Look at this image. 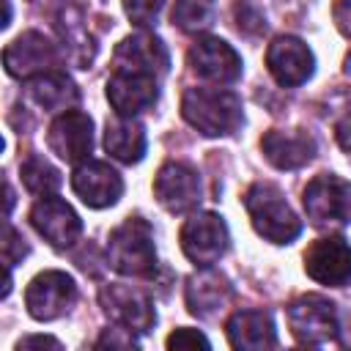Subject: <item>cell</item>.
I'll use <instances>...</instances> for the list:
<instances>
[{"mask_svg":"<svg viewBox=\"0 0 351 351\" xmlns=\"http://www.w3.org/2000/svg\"><path fill=\"white\" fill-rule=\"evenodd\" d=\"M348 77H351V52H348V58H346V69H343Z\"/></svg>","mask_w":351,"mask_h":351,"instance_id":"e575fe53","label":"cell"},{"mask_svg":"<svg viewBox=\"0 0 351 351\" xmlns=\"http://www.w3.org/2000/svg\"><path fill=\"white\" fill-rule=\"evenodd\" d=\"M304 271L310 280L329 285V288L348 285L351 282V244L340 236H326V239L313 241L304 252Z\"/></svg>","mask_w":351,"mask_h":351,"instance_id":"5bb4252c","label":"cell"},{"mask_svg":"<svg viewBox=\"0 0 351 351\" xmlns=\"http://www.w3.org/2000/svg\"><path fill=\"white\" fill-rule=\"evenodd\" d=\"M230 244L225 219L214 211H197L181 225V250L195 266H214Z\"/></svg>","mask_w":351,"mask_h":351,"instance_id":"52a82bcc","label":"cell"},{"mask_svg":"<svg viewBox=\"0 0 351 351\" xmlns=\"http://www.w3.org/2000/svg\"><path fill=\"white\" fill-rule=\"evenodd\" d=\"M30 225L36 228L38 236H44L52 247L66 250L71 247L80 233H82V219L80 214L60 197L55 195H44L33 203L30 208Z\"/></svg>","mask_w":351,"mask_h":351,"instance_id":"9a60e30c","label":"cell"},{"mask_svg":"<svg viewBox=\"0 0 351 351\" xmlns=\"http://www.w3.org/2000/svg\"><path fill=\"white\" fill-rule=\"evenodd\" d=\"M332 16H335L337 30H340L346 38H351V0H335Z\"/></svg>","mask_w":351,"mask_h":351,"instance_id":"4dcf8cb0","label":"cell"},{"mask_svg":"<svg viewBox=\"0 0 351 351\" xmlns=\"http://www.w3.org/2000/svg\"><path fill=\"white\" fill-rule=\"evenodd\" d=\"M47 143H49V151L58 154L69 165H80V162L90 159V151H93V121H90V115H85L80 110L58 112L55 121L49 123Z\"/></svg>","mask_w":351,"mask_h":351,"instance_id":"4fadbf2b","label":"cell"},{"mask_svg":"<svg viewBox=\"0 0 351 351\" xmlns=\"http://www.w3.org/2000/svg\"><path fill=\"white\" fill-rule=\"evenodd\" d=\"M71 189L77 192V197L85 206H90V208H107V206H115L121 200V195H123V178L107 162L85 159V162L74 165Z\"/></svg>","mask_w":351,"mask_h":351,"instance_id":"2e32d148","label":"cell"},{"mask_svg":"<svg viewBox=\"0 0 351 351\" xmlns=\"http://www.w3.org/2000/svg\"><path fill=\"white\" fill-rule=\"evenodd\" d=\"M148 148V137H145V126L137 118H126V115H115L112 121H107L104 126V151L123 162V165H137L145 156Z\"/></svg>","mask_w":351,"mask_h":351,"instance_id":"603a6c76","label":"cell"},{"mask_svg":"<svg viewBox=\"0 0 351 351\" xmlns=\"http://www.w3.org/2000/svg\"><path fill=\"white\" fill-rule=\"evenodd\" d=\"M266 69L282 88L304 85L315 71L313 49L296 36H277L266 49Z\"/></svg>","mask_w":351,"mask_h":351,"instance_id":"7c38bea8","label":"cell"},{"mask_svg":"<svg viewBox=\"0 0 351 351\" xmlns=\"http://www.w3.org/2000/svg\"><path fill=\"white\" fill-rule=\"evenodd\" d=\"M137 346L140 343H137L134 332H129L118 324H115V329H104L101 337L96 340V348H137Z\"/></svg>","mask_w":351,"mask_h":351,"instance_id":"83f0119b","label":"cell"},{"mask_svg":"<svg viewBox=\"0 0 351 351\" xmlns=\"http://www.w3.org/2000/svg\"><path fill=\"white\" fill-rule=\"evenodd\" d=\"M189 69L214 85H230L241 77V55L217 36H200L186 52Z\"/></svg>","mask_w":351,"mask_h":351,"instance_id":"9c48e42d","label":"cell"},{"mask_svg":"<svg viewBox=\"0 0 351 351\" xmlns=\"http://www.w3.org/2000/svg\"><path fill=\"white\" fill-rule=\"evenodd\" d=\"M159 99V80L134 71H112L107 80V101L112 104L115 115L137 118L140 112L151 110Z\"/></svg>","mask_w":351,"mask_h":351,"instance_id":"ac0fdd59","label":"cell"},{"mask_svg":"<svg viewBox=\"0 0 351 351\" xmlns=\"http://www.w3.org/2000/svg\"><path fill=\"white\" fill-rule=\"evenodd\" d=\"M228 343L239 351H263L277 346L274 321L266 310H239L225 324Z\"/></svg>","mask_w":351,"mask_h":351,"instance_id":"44dd1931","label":"cell"},{"mask_svg":"<svg viewBox=\"0 0 351 351\" xmlns=\"http://www.w3.org/2000/svg\"><path fill=\"white\" fill-rule=\"evenodd\" d=\"M214 19V0H176L173 3V25L184 33L206 30Z\"/></svg>","mask_w":351,"mask_h":351,"instance_id":"d4e9b609","label":"cell"},{"mask_svg":"<svg viewBox=\"0 0 351 351\" xmlns=\"http://www.w3.org/2000/svg\"><path fill=\"white\" fill-rule=\"evenodd\" d=\"M60 52L58 47L38 30H25L19 33L5 49H3V66L11 77L16 80H30L36 74L52 71L58 63Z\"/></svg>","mask_w":351,"mask_h":351,"instance_id":"30bf717a","label":"cell"},{"mask_svg":"<svg viewBox=\"0 0 351 351\" xmlns=\"http://www.w3.org/2000/svg\"><path fill=\"white\" fill-rule=\"evenodd\" d=\"M25 93L44 112H66V110H74V104L80 101V90L74 80L58 69L25 80Z\"/></svg>","mask_w":351,"mask_h":351,"instance_id":"7402d4cb","label":"cell"},{"mask_svg":"<svg viewBox=\"0 0 351 351\" xmlns=\"http://www.w3.org/2000/svg\"><path fill=\"white\" fill-rule=\"evenodd\" d=\"M165 346H167L170 351H195V348H211L208 337H206L203 332H197V329H189V326H181V329L170 332V335H167V340H165Z\"/></svg>","mask_w":351,"mask_h":351,"instance_id":"4316f807","label":"cell"},{"mask_svg":"<svg viewBox=\"0 0 351 351\" xmlns=\"http://www.w3.org/2000/svg\"><path fill=\"white\" fill-rule=\"evenodd\" d=\"M302 203L318 228H346L351 222V184L335 173L315 176L304 186Z\"/></svg>","mask_w":351,"mask_h":351,"instance_id":"277c9868","label":"cell"},{"mask_svg":"<svg viewBox=\"0 0 351 351\" xmlns=\"http://www.w3.org/2000/svg\"><path fill=\"white\" fill-rule=\"evenodd\" d=\"M25 255H27V244H25L22 233L14 230L11 225H5V241H3V261H5V266L19 263Z\"/></svg>","mask_w":351,"mask_h":351,"instance_id":"f1b7e54d","label":"cell"},{"mask_svg":"<svg viewBox=\"0 0 351 351\" xmlns=\"http://www.w3.org/2000/svg\"><path fill=\"white\" fill-rule=\"evenodd\" d=\"M14 348H16V351H41V348H49V351H63L60 340H55V337H49V335H27V337H22V340H19Z\"/></svg>","mask_w":351,"mask_h":351,"instance_id":"f546056e","label":"cell"},{"mask_svg":"<svg viewBox=\"0 0 351 351\" xmlns=\"http://www.w3.org/2000/svg\"><path fill=\"white\" fill-rule=\"evenodd\" d=\"M99 304L112 324L134 335H145L156 324V310H154L151 296L134 285H123V282L104 285L99 291Z\"/></svg>","mask_w":351,"mask_h":351,"instance_id":"8992f818","label":"cell"},{"mask_svg":"<svg viewBox=\"0 0 351 351\" xmlns=\"http://www.w3.org/2000/svg\"><path fill=\"white\" fill-rule=\"evenodd\" d=\"M11 206H14V189L5 184V214H11Z\"/></svg>","mask_w":351,"mask_h":351,"instance_id":"d6a6232c","label":"cell"},{"mask_svg":"<svg viewBox=\"0 0 351 351\" xmlns=\"http://www.w3.org/2000/svg\"><path fill=\"white\" fill-rule=\"evenodd\" d=\"M77 302V282L60 269L38 271L25 288V307L36 321H55Z\"/></svg>","mask_w":351,"mask_h":351,"instance_id":"ba28073f","label":"cell"},{"mask_svg":"<svg viewBox=\"0 0 351 351\" xmlns=\"http://www.w3.org/2000/svg\"><path fill=\"white\" fill-rule=\"evenodd\" d=\"M3 8H5V16H3V27H8V22H11V3H8V0H3Z\"/></svg>","mask_w":351,"mask_h":351,"instance_id":"836d02e7","label":"cell"},{"mask_svg":"<svg viewBox=\"0 0 351 351\" xmlns=\"http://www.w3.org/2000/svg\"><path fill=\"white\" fill-rule=\"evenodd\" d=\"M19 176H22L25 189H27L30 195H38V197L55 195L58 186H60V173H58V167H55L49 159H44L41 154H30V156L22 162Z\"/></svg>","mask_w":351,"mask_h":351,"instance_id":"cb8c5ba5","label":"cell"},{"mask_svg":"<svg viewBox=\"0 0 351 351\" xmlns=\"http://www.w3.org/2000/svg\"><path fill=\"white\" fill-rule=\"evenodd\" d=\"M244 208L258 236L271 244H291L302 233V219L288 206L280 186L269 181H258L244 195Z\"/></svg>","mask_w":351,"mask_h":351,"instance_id":"7a4b0ae2","label":"cell"},{"mask_svg":"<svg viewBox=\"0 0 351 351\" xmlns=\"http://www.w3.org/2000/svg\"><path fill=\"white\" fill-rule=\"evenodd\" d=\"M184 121L197 129L203 137H228L236 134L244 123L241 99L228 88H186L181 99Z\"/></svg>","mask_w":351,"mask_h":351,"instance_id":"6da1fadb","label":"cell"},{"mask_svg":"<svg viewBox=\"0 0 351 351\" xmlns=\"http://www.w3.org/2000/svg\"><path fill=\"white\" fill-rule=\"evenodd\" d=\"M230 299H233V288L228 277L214 271L211 266H200V271H195L186 280V307L197 318L217 315L219 310L228 307Z\"/></svg>","mask_w":351,"mask_h":351,"instance_id":"ffe728a7","label":"cell"},{"mask_svg":"<svg viewBox=\"0 0 351 351\" xmlns=\"http://www.w3.org/2000/svg\"><path fill=\"white\" fill-rule=\"evenodd\" d=\"M288 326L302 346H326L340 335V315L326 296L304 293L288 304Z\"/></svg>","mask_w":351,"mask_h":351,"instance_id":"5b68a950","label":"cell"},{"mask_svg":"<svg viewBox=\"0 0 351 351\" xmlns=\"http://www.w3.org/2000/svg\"><path fill=\"white\" fill-rule=\"evenodd\" d=\"M335 137H337L340 148L351 154V112H348L346 118H340V121H337V126H335Z\"/></svg>","mask_w":351,"mask_h":351,"instance_id":"1f68e13d","label":"cell"},{"mask_svg":"<svg viewBox=\"0 0 351 351\" xmlns=\"http://www.w3.org/2000/svg\"><path fill=\"white\" fill-rule=\"evenodd\" d=\"M123 3V14L132 19V25L137 27H154L159 22V14H162V5L165 0H121Z\"/></svg>","mask_w":351,"mask_h":351,"instance_id":"484cf974","label":"cell"},{"mask_svg":"<svg viewBox=\"0 0 351 351\" xmlns=\"http://www.w3.org/2000/svg\"><path fill=\"white\" fill-rule=\"evenodd\" d=\"M200 178L184 162H165L154 178V195L170 214H186L200 203Z\"/></svg>","mask_w":351,"mask_h":351,"instance_id":"e0dca14e","label":"cell"},{"mask_svg":"<svg viewBox=\"0 0 351 351\" xmlns=\"http://www.w3.org/2000/svg\"><path fill=\"white\" fill-rule=\"evenodd\" d=\"M315 137L304 129H269L261 137V151L269 165L277 170H296L313 162L315 156Z\"/></svg>","mask_w":351,"mask_h":351,"instance_id":"d6986e66","label":"cell"},{"mask_svg":"<svg viewBox=\"0 0 351 351\" xmlns=\"http://www.w3.org/2000/svg\"><path fill=\"white\" fill-rule=\"evenodd\" d=\"M107 263L123 277H148L156 271V244L148 219L129 217L110 233Z\"/></svg>","mask_w":351,"mask_h":351,"instance_id":"3957f363","label":"cell"},{"mask_svg":"<svg viewBox=\"0 0 351 351\" xmlns=\"http://www.w3.org/2000/svg\"><path fill=\"white\" fill-rule=\"evenodd\" d=\"M115 71H134V74H148V77H165L170 69V52L165 41L148 30L132 33L121 38V44L112 52Z\"/></svg>","mask_w":351,"mask_h":351,"instance_id":"8fae6325","label":"cell"}]
</instances>
